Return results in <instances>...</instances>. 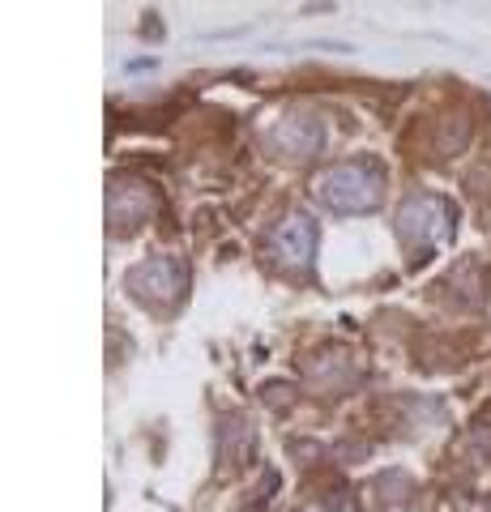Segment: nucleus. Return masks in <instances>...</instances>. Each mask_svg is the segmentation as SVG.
I'll list each match as a JSON object with an SVG mask.
<instances>
[{
    "label": "nucleus",
    "instance_id": "obj_1",
    "mask_svg": "<svg viewBox=\"0 0 491 512\" xmlns=\"http://www.w3.org/2000/svg\"><path fill=\"white\" fill-rule=\"evenodd\" d=\"M316 197H321L325 210L334 214H368L385 197V175L368 158H355V163H338L334 171L321 175L316 184Z\"/></svg>",
    "mask_w": 491,
    "mask_h": 512
},
{
    "label": "nucleus",
    "instance_id": "obj_5",
    "mask_svg": "<svg viewBox=\"0 0 491 512\" xmlns=\"http://www.w3.org/2000/svg\"><path fill=\"white\" fill-rule=\"evenodd\" d=\"M269 141H274V150L287 154V158H312L325 141V128L316 120H308V116H295V120H282Z\"/></svg>",
    "mask_w": 491,
    "mask_h": 512
},
{
    "label": "nucleus",
    "instance_id": "obj_4",
    "mask_svg": "<svg viewBox=\"0 0 491 512\" xmlns=\"http://www.w3.org/2000/svg\"><path fill=\"white\" fill-rule=\"evenodd\" d=\"M274 252H278L282 265L308 269V265H312V252H316V222L304 218V214H291V218L274 231Z\"/></svg>",
    "mask_w": 491,
    "mask_h": 512
},
{
    "label": "nucleus",
    "instance_id": "obj_3",
    "mask_svg": "<svg viewBox=\"0 0 491 512\" xmlns=\"http://www.w3.org/2000/svg\"><path fill=\"white\" fill-rule=\"evenodd\" d=\"M184 282H188V269H184V261H176V256H154V261H146L129 274L133 295L146 299V303H176Z\"/></svg>",
    "mask_w": 491,
    "mask_h": 512
},
{
    "label": "nucleus",
    "instance_id": "obj_2",
    "mask_svg": "<svg viewBox=\"0 0 491 512\" xmlns=\"http://www.w3.org/2000/svg\"><path fill=\"white\" fill-rule=\"evenodd\" d=\"M398 235L406 248L415 252H432L436 244H445L453 235V205L432 197V192H419V197H410L398 214Z\"/></svg>",
    "mask_w": 491,
    "mask_h": 512
}]
</instances>
